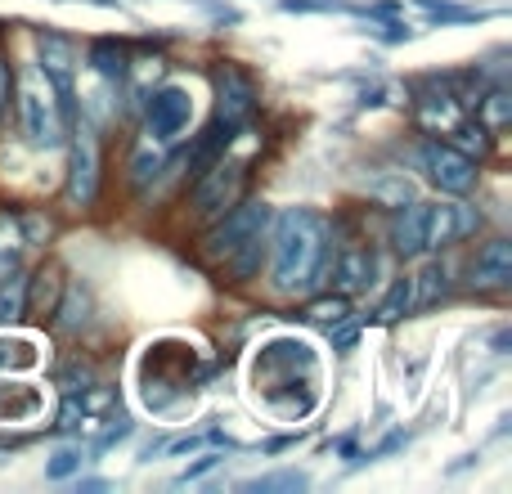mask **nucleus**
<instances>
[{
    "instance_id": "20e7f679",
    "label": "nucleus",
    "mask_w": 512,
    "mask_h": 494,
    "mask_svg": "<svg viewBox=\"0 0 512 494\" xmlns=\"http://www.w3.org/2000/svg\"><path fill=\"white\" fill-rule=\"evenodd\" d=\"M225 221H216L212 230H207V256H230V252H239L243 243L252 239V234H261L265 230V221H270V207L265 203H239V207H230V212H221Z\"/></svg>"
},
{
    "instance_id": "6e6552de",
    "label": "nucleus",
    "mask_w": 512,
    "mask_h": 494,
    "mask_svg": "<svg viewBox=\"0 0 512 494\" xmlns=\"http://www.w3.org/2000/svg\"><path fill=\"white\" fill-rule=\"evenodd\" d=\"M72 176H68V198L72 203L86 207L95 198V185H99V149H95V135L81 126L77 140H72Z\"/></svg>"
},
{
    "instance_id": "c85d7f7f",
    "label": "nucleus",
    "mask_w": 512,
    "mask_h": 494,
    "mask_svg": "<svg viewBox=\"0 0 512 494\" xmlns=\"http://www.w3.org/2000/svg\"><path fill=\"white\" fill-rule=\"evenodd\" d=\"M306 477L301 472H288V477H265V481H252V490H301Z\"/></svg>"
},
{
    "instance_id": "f257e3e1",
    "label": "nucleus",
    "mask_w": 512,
    "mask_h": 494,
    "mask_svg": "<svg viewBox=\"0 0 512 494\" xmlns=\"http://www.w3.org/2000/svg\"><path fill=\"white\" fill-rule=\"evenodd\" d=\"M328 225L324 216L292 207L274 221V265H270V283L279 292H306L315 283L328 279Z\"/></svg>"
},
{
    "instance_id": "412c9836",
    "label": "nucleus",
    "mask_w": 512,
    "mask_h": 494,
    "mask_svg": "<svg viewBox=\"0 0 512 494\" xmlns=\"http://www.w3.org/2000/svg\"><path fill=\"white\" fill-rule=\"evenodd\" d=\"M508 122H512L508 90H490V95L481 99V126H486V131H499V126H508Z\"/></svg>"
},
{
    "instance_id": "2eb2a0df",
    "label": "nucleus",
    "mask_w": 512,
    "mask_h": 494,
    "mask_svg": "<svg viewBox=\"0 0 512 494\" xmlns=\"http://www.w3.org/2000/svg\"><path fill=\"white\" fill-rule=\"evenodd\" d=\"M445 297V265L441 261H427L423 270L409 279V310H427Z\"/></svg>"
},
{
    "instance_id": "aec40b11",
    "label": "nucleus",
    "mask_w": 512,
    "mask_h": 494,
    "mask_svg": "<svg viewBox=\"0 0 512 494\" xmlns=\"http://www.w3.org/2000/svg\"><path fill=\"white\" fill-rule=\"evenodd\" d=\"M346 315H351V306H346L342 292H337V297H315L306 306V319H315V324H324V328L346 324Z\"/></svg>"
},
{
    "instance_id": "c756f323",
    "label": "nucleus",
    "mask_w": 512,
    "mask_h": 494,
    "mask_svg": "<svg viewBox=\"0 0 512 494\" xmlns=\"http://www.w3.org/2000/svg\"><path fill=\"white\" fill-rule=\"evenodd\" d=\"M216 463H221V454H203V459H198L194 468H189V472H185V477H180V481H198V477H203V472H212Z\"/></svg>"
},
{
    "instance_id": "423d86ee",
    "label": "nucleus",
    "mask_w": 512,
    "mask_h": 494,
    "mask_svg": "<svg viewBox=\"0 0 512 494\" xmlns=\"http://www.w3.org/2000/svg\"><path fill=\"white\" fill-rule=\"evenodd\" d=\"M256 108V86L243 77L239 68H221L216 72V122L239 131Z\"/></svg>"
},
{
    "instance_id": "6ab92c4d",
    "label": "nucleus",
    "mask_w": 512,
    "mask_h": 494,
    "mask_svg": "<svg viewBox=\"0 0 512 494\" xmlns=\"http://www.w3.org/2000/svg\"><path fill=\"white\" fill-rule=\"evenodd\" d=\"M23 230H18L14 216H0V279L18 265V252H23Z\"/></svg>"
},
{
    "instance_id": "b1692460",
    "label": "nucleus",
    "mask_w": 512,
    "mask_h": 494,
    "mask_svg": "<svg viewBox=\"0 0 512 494\" xmlns=\"http://www.w3.org/2000/svg\"><path fill=\"white\" fill-rule=\"evenodd\" d=\"M90 59H95V68L104 72L108 81H117V77H122V72H126V63H122V50H117L113 41H99L95 50H90Z\"/></svg>"
},
{
    "instance_id": "9b49d317",
    "label": "nucleus",
    "mask_w": 512,
    "mask_h": 494,
    "mask_svg": "<svg viewBox=\"0 0 512 494\" xmlns=\"http://www.w3.org/2000/svg\"><path fill=\"white\" fill-rule=\"evenodd\" d=\"M512 283V243L508 239H490L472 261V288L481 292H499Z\"/></svg>"
},
{
    "instance_id": "7c9ffc66",
    "label": "nucleus",
    "mask_w": 512,
    "mask_h": 494,
    "mask_svg": "<svg viewBox=\"0 0 512 494\" xmlns=\"http://www.w3.org/2000/svg\"><path fill=\"white\" fill-rule=\"evenodd\" d=\"M5 99H9V72H5V63H0V108H5Z\"/></svg>"
},
{
    "instance_id": "f3484780",
    "label": "nucleus",
    "mask_w": 512,
    "mask_h": 494,
    "mask_svg": "<svg viewBox=\"0 0 512 494\" xmlns=\"http://www.w3.org/2000/svg\"><path fill=\"white\" fill-rule=\"evenodd\" d=\"M463 122V108H459V99H450V95H427L423 99V126H441L445 135L454 131V126Z\"/></svg>"
},
{
    "instance_id": "dca6fc26",
    "label": "nucleus",
    "mask_w": 512,
    "mask_h": 494,
    "mask_svg": "<svg viewBox=\"0 0 512 494\" xmlns=\"http://www.w3.org/2000/svg\"><path fill=\"white\" fill-rule=\"evenodd\" d=\"M86 310H90V292L86 288H63V297H59V306H54V315H59V328L63 333H77L81 324H86Z\"/></svg>"
},
{
    "instance_id": "ddd939ff",
    "label": "nucleus",
    "mask_w": 512,
    "mask_h": 494,
    "mask_svg": "<svg viewBox=\"0 0 512 494\" xmlns=\"http://www.w3.org/2000/svg\"><path fill=\"white\" fill-rule=\"evenodd\" d=\"M41 72L50 77V86L63 95V104H68V95H72V68H77V50H72L63 36H50V32H41Z\"/></svg>"
},
{
    "instance_id": "bb28decb",
    "label": "nucleus",
    "mask_w": 512,
    "mask_h": 494,
    "mask_svg": "<svg viewBox=\"0 0 512 494\" xmlns=\"http://www.w3.org/2000/svg\"><path fill=\"white\" fill-rule=\"evenodd\" d=\"M409 180H391V185H373V198H382V203H391V207H405L409 203Z\"/></svg>"
},
{
    "instance_id": "4468645a",
    "label": "nucleus",
    "mask_w": 512,
    "mask_h": 494,
    "mask_svg": "<svg viewBox=\"0 0 512 494\" xmlns=\"http://www.w3.org/2000/svg\"><path fill=\"white\" fill-rule=\"evenodd\" d=\"M391 239H396V252H405V256L427 252V203H409V207H400Z\"/></svg>"
},
{
    "instance_id": "a878e982",
    "label": "nucleus",
    "mask_w": 512,
    "mask_h": 494,
    "mask_svg": "<svg viewBox=\"0 0 512 494\" xmlns=\"http://www.w3.org/2000/svg\"><path fill=\"white\" fill-rule=\"evenodd\" d=\"M77 468H81V450H59L45 472H50V481H63V477H72Z\"/></svg>"
},
{
    "instance_id": "0eeeda50",
    "label": "nucleus",
    "mask_w": 512,
    "mask_h": 494,
    "mask_svg": "<svg viewBox=\"0 0 512 494\" xmlns=\"http://www.w3.org/2000/svg\"><path fill=\"white\" fill-rule=\"evenodd\" d=\"M185 126H189V90L162 86L158 95L149 99V135L167 144V140H176Z\"/></svg>"
},
{
    "instance_id": "1a4fd4ad",
    "label": "nucleus",
    "mask_w": 512,
    "mask_h": 494,
    "mask_svg": "<svg viewBox=\"0 0 512 494\" xmlns=\"http://www.w3.org/2000/svg\"><path fill=\"white\" fill-rule=\"evenodd\" d=\"M481 225V216L463 203H427V252L441 243H454L463 234H472Z\"/></svg>"
},
{
    "instance_id": "cd10ccee",
    "label": "nucleus",
    "mask_w": 512,
    "mask_h": 494,
    "mask_svg": "<svg viewBox=\"0 0 512 494\" xmlns=\"http://www.w3.org/2000/svg\"><path fill=\"white\" fill-rule=\"evenodd\" d=\"M158 167H162V158H158V153L140 149V153H135V162H131V171H135V185H144V180H149V176H158Z\"/></svg>"
},
{
    "instance_id": "f03ea898",
    "label": "nucleus",
    "mask_w": 512,
    "mask_h": 494,
    "mask_svg": "<svg viewBox=\"0 0 512 494\" xmlns=\"http://www.w3.org/2000/svg\"><path fill=\"white\" fill-rule=\"evenodd\" d=\"M18 117H23L27 144H36V149H50L63 140L59 90L50 86L41 68H23V77H18Z\"/></svg>"
},
{
    "instance_id": "5701e85b",
    "label": "nucleus",
    "mask_w": 512,
    "mask_h": 494,
    "mask_svg": "<svg viewBox=\"0 0 512 494\" xmlns=\"http://www.w3.org/2000/svg\"><path fill=\"white\" fill-rule=\"evenodd\" d=\"M450 135H459V144H454V149H459V153H468V158H472V153H477V158H481V153L490 149V140H486V126H481V122H459Z\"/></svg>"
},
{
    "instance_id": "39448f33",
    "label": "nucleus",
    "mask_w": 512,
    "mask_h": 494,
    "mask_svg": "<svg viewBox=\"0 0 512 494\" xmlns=\"http://www.w3.org/2000/svg\"><path fill=\"white\" fill-rule=\"evenodd\" d=\"M418 167H423L445 194H468V189L477 185V162L441 140H427L423 149H418Z\"/></svg>"
},
{
    "instance_id": "7ed1b4c3",
    "label": "nucleus",
    "mask_w": 512,
    "mask_h": 494,
    "mask_svg": "<svg viewBox=\"0 0 512 494\" xmlns=\"http://www.w3.org/2000/svg\"><path fill=\"white\" fill-rule=\"evenodd\" d=\"M239 189H243V162H207L198 171V185H194V212L198 216H221L239 203Z\"/></svg>"
},
{
    "instance_id": "a211bd4d",
    "label": "nucleus",
    "mask_w": 512,
    "mask_h": 494,
    "mask_svg": "<svg viewBox=\"0 0 512 494\" xmlns=\"http://www.w3.org/2000/svg\"><path fill=\"white\" fill-rule=\"evenodd\" d=\"M23 292H27V274H18V265L0 279V319H23Z\"/></svg>"
},
{
    "instance_id": "9d476101",
    "label": "nucleus",
    "mask_w": 512,
    "mask_h": 494,
    "mask_svg": "<svg viewBox=\"0 0 512 494\" xmlns=\"http://www.w3.org/2000/svg\"><path fill=\"white\" fill-rule=\"evenodd\" d=\"M63 288H68V279H63V265L59 261H45L41 270L27 279V292H23V315L32 319H50L54 306H59Z\"/></svg>"
},
{
    "instance_id": "393cba45",
    "label": "nucleus",
    "mask_w": 512,
    "mask_h": 494,
    "mask_svg": "<svg viewBox=\"0 0 512 494\" xmlns=\"http://www.w3.org/2000/svg\"><path fill=\"white\" fill-rule=\"evenodd\" d=\"M261 243H265V230H261V234H252V239L243 243L239 252H230V256H234V279H248L256 265H261Z\"/></svg>"
},
{
    "instance_id": "f8f14e48",
    "label": "nucleus",
    "mask_w": 512,
    "mask_h": 494,
    "mask_svg": "<svg viewBox=\"0 0 512 494\" xmlns=\"http://www.w3.org/2000/svg\"><path fill=\"white\" fill-rule=\"evenodd\" d=\"M328 274H333V288L342 292V297H351V292H364L373 283L378 256H373L369 247H351V252H342L333 265H328Z\"/></svg>"
},
{
    "instance_id": "4be33fe9",
    "label": "nucleus",
    "mask_w": 512,
    "mask_h": 494,
    "mask_svg": "<svg viewBox=\"0 0 512 494\" xmlns=\"http://www.w3.org/2000/svg\"><path fill=\"white\" fill-rule=\"evenodd\" d=\"M400 315H409V279H400L396 288L382 297V306H378V324H396Z\"/></svg>"
}]
</instances>
